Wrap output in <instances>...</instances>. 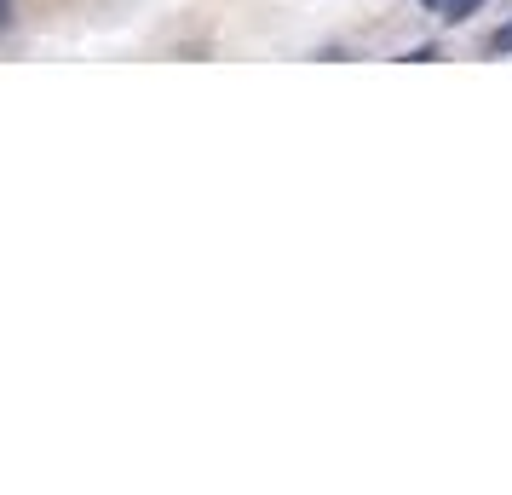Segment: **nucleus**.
Returning <instances> with one entry per match:
<instances>
[{"mask_svg": "<svg viewBox=\"0 0 512 495\" xmlns=\"http://www.w3.org/2000/svg\"><path fill=\"white\" fill-rule=\"evenodd\" d=\"M489 52H495V58H512V24H501L489 35Z\"/></svg>", "mask_w": 512, "mask_h": 495, "instance_id": "1", "label": "nucleus"}, {"mask_svg": "<svg viewBox=\"0 0 512 495\" xmlns=\"http://www.w3.org/2000/svg\"><path fill=\"white\" fill-rule=\"evenodd\" d=\"M415 6H420V12H432V18H438V24H443V18H449V12H455L461 0H415Z\"/></svg>", "mask_w": 512, "mask_h": 495, "instance_id": "2", "label": "nucleus"}, {"mask_svg": "<svg viewBox=\"0 0 512 495\" xmlns=\"http://www.w3.org/2000/svg\"><path fill=\"white\" fill-rule=\"evenodd\" d=\"M18 24V0H0V35Z\"/></svg>", "mask_w": 512, "mask_h": 495, "instance_id": "3", "label": "nucleus"}]
</instances>
